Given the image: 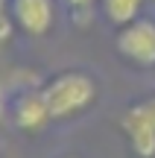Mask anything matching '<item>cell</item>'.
Here are the masks:
<instances>
[{"label": "cell", "instance_id": "1", "mask_svg": "<svg viewBox=\"0 0 155 158\" xmlns=\"http://www.w3.org/2000/svg\"><path fill=\"white\" fill-rule=\"evenodd\" d=\"M97 94H100L97 79L88 70H62L41 85V97L47 102L53 123L79 117L82 111H88L97 102Z\"/></svg>", "mask_w": 155, "mask_h": 158}, {"label": "cell", "instance_id": "2", "mask_svg": "<svg viewBox=\"0 0 155 158\" xmlns=\"http://www.w3.org/2000/svg\"><path fill=\"white\" fill-rule=\"evenodd\" d=\"M114 47L135 68H155V18H135L126 27H117Z\"/></svg>", "mask_w": 155, "mask_h": 158}, {"label": "cell", "instance_id": "3", "mask_svg": "<svg viewBox=\"0 0 155 158\" xmlns=\"http://www.w3.org/2000/svg\"><path fill=\"white\" fill-rule=\"evenodd\" d=\"M15 29L23 35L41 38L56 23V0H9Z\"/></svg>", "mask_w": 155, "mask_h": 158}, {"label": "cell", "instance_id": "4", "mask_svg": "<svg viewBox=\"0 0 155 158\" xmlns=\"http://www.w3.org/2000/svg\"><path fill=\"white\" fill-rule=\"evenodd\" d=\"M12 120H15V126L21 132H41V129H47V123H53L50 111H47V102L41 97V88L23 91L18 97L15 106H12Z\"/></svg>", "mask_w": 155, "mask_h": 158}, {"label": "cell", "instance_id": "5", "mask_svg": "<svg viewBox=\"0 0 155 158\" xmlns=\"http://www.w3.org/2000/svg\"><path fill=\"white\" fill-rule=\"evenodd\" d=\"M120 132L135 158H155V126H149L146 120H141L135 111L126 108L120 114Z\"/></svg>", "mask_w": 155, "mask_h": 158}, {"label": "cell", "instance_id": "6", "mask_svg": "<svg viewBox=\"0 0 155 158\" xmlns=\"http://www.w3.org/2000/svg\"><path fill=\"white\" fill-rule=\"evenodd\" d=\"M149 0H100V9H103L105 21L114 23V27H126L129 21L141 18L144 6Z\"/></svg>", "mask_w": 155, "mask_h": 158}, {"label": "cell", "instance_id": "7", "mask_svg": "<svg viewBox=\"0 0 155 158\" xmlns=\"http://www.w3.org/2000/svg\"><path fill=\"white\" fill-rule=\"evenodd\" d=\"M15 32V21H12V6L9 0H0V44L12 38Z\"/></svg>", "mask_w": 155, "mask_h": 158}, {"label": "cell", "instance_id": "8", "mask_svg": "<svg viewBox=\"0 0 155 158\" xmlns=\"http://www.w3.org/2000/svg\"><path fill=\"white\" fill-rule=\"evenodd\" d=\"M129 108H132L141 120H146L149 126H155V94L152 97H144V100H138V102H132Z\"/></svg>", "mask_w": 155, "mask_h": 158}, {"label": "cell", "instance_id": "9", "mask_svg": "<svg viewBox=\"0 0 155 158\" xmlns=\"http://www.w3.org/2000/svg\"><path fill=\"white\" fill-rule=\"evenodd\" d=\"M64 6H70V9H88V6L100 3V0H62Z\"/></svg>", "mask_w": 155, "mask_h": 158}, {"label": "cell", "instance_id": "10", "mask_svg": "<svg viewBox=\"0 0 155 158\" xmlns=\"http://www.w3.org/2000/svg\"><path fill=\"white\" fill-rule=\"evenodd\" d=\"M64 158H76V155H64Z\"/></svg>", "mask_w": 155, "mask_h": 158}]
</instances>
